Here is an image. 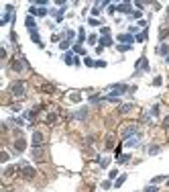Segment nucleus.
I'll return each instance as SVG.
<instances>
[{"label": "nucleus", "mask_w": 169, "mask_h": 192, "mask_svg": "<svg viewBox=\"0 0 169 192\" xmlns=\"http://www.w3.org/2000/svg\"><path fill=\"white\" fill-rule=\"evenodd\" d=\"M10 94L16 96V98H23V96H25V82H23V80H16V82L10 86Z\"/></svg>", "instance_id": "obj_1"}, {"label": "nucleus", "mask_w": 169, "mask_h": 192, "mask_svg": "<svg viewBox=\"0 0 169 192\" xmlns=\"http://www.w3.org/2000/svg\"><path fill=\"white\" fill-rule=\"evenodd\" d=\"M21 174H23L27 180H33V178L37 176L35 168H33V166H27V164H23V166H21Z\"/></svg>", "instance_id": "obj_2"}, {"label": "nucleus", "mask_w": 169, "mask_h": 192, "mask_svg": "<svg viewBox=\"0 0 169 192\" xmlns=\"http://www.w3.org/2000/svg\"><path fill=\"white\" fill-rule=\"evenodd\" d=\"M10 68H12L14 72H23V70L27 68V63H25V59H16V57H14L12 63H10Z\"/></svg>", "instance_id": "obj_3"}, {"label": "nucleus", "mask_w": 169, "mask_h": 192, "mask_svg": "<svg viewBox=\"0 0 169 192\" xmlns=\"http://www.w3.org/2000/svg\"><path fill=\"white\" fill-rule=\"evenodd\" d=\"M43 141H45V137H43L41 131H33V145L35 147H43Z\"/></svg>", "instance_id": "obj_4"}, {"label": "nucleus", "mask_w": 169, "mask_h": 192, "mask_svg": "<svg viewBox=\"0 0 169 192\" xmlns=\"http://www.w3.org/2000/svg\"><path fill=\"white\" fill-rule=\"evenodd\" d=\"M110 90H112V94H124V92H128V86L127 84H114Z\"/></svg>", "instance_id": "obj_5"}, {"label": "nucleus", "mask_w": 169, "mask_h": 192, "mask_svg": "<svg viewBox=\"0 0 169 192\" xmlns=\"http://www.w3.org/2000/svg\"><path fill=\"white\" fill-rule=\"evenodd\" d=\"M149 70V63H147V57H141L139 61H136V74L139 72H147Z\"/></svg>", "instance_id": "obj_6"}, {"label": "nucleus", "mask_w": 169, "mask_h": 192, "mask_svg": "<svg viewBox=\"0 0 169 192\" xmlns=\"http://www.w3.org/2000/svg\"><path fill=\"white\" fill-rule=\"evenodd\" d=\"M14 149H16L18 153H21V151H25V149H27V141H25L23 137H18V139L14 141Z\"/></svg>", "instance_id": "obj_7"}, {"label": "nucleus", "mask_w": 169, "mask_h": 192, "mask_svg": "<svg viewBox=\"0 0 169 192\" xmlns=\"http://www.w3.org/2000/svg\"><path fill=\"white\" fill-rule=\"evenodd\" d=\"M136 131V125H124V129H122V137H127L128 139V135H132Z\"/></svg>", "instance_id": "obj_8"}, {"label": "nucleus", "mask_w": 169, "mask_h": 192, "mask_svg": "<svg viewBox=\"0 0 169 192\" xmlns=\"http://www.w3.org/2000/svg\"><path fill=\"white\" fill-rule=\"evenodd\" d=\"M118 41H122V43H128V45H132L134 37H132V35H128V33H122V35H118Z\"/></svg>", "instance_id": "obj_9"}, {"label": "nucleus", "mask_w": 169, "mask_h": 192, "mask_svg": "<svg viewBox=\"0 0 169 192\" xmlns=\"http://www.w3.org/2000/svg\"><path fill=\"white\" fill-rule=\"evenodd\" d=\"M31 39H33L39 47H43V41H41V37H39V33H37V29H33V31H31Z\"/></svg>", "instance_id": "obj_10"}, {"label": "nucleus", "mask_w": 169, "mask_h": 192, "mask_svg": "<svg viewBox=\"0 0 169 192\" xmlns=\"http://www.w3.org/2000/svg\"><path fill=\"white\" fill-rule=\"evenodd\" d=\"M31 12H33L35 16H45V14H47V8H35V6H31Z\"/></svg>", "instance_id": "obj_11"}, {"label": "nucleus", "mask_w": 169, "mask_h": 192, "mask_svg": "<svg viewBox=\"0 0 169 192\" xmlns=\"http://www.w3.org/2000/svg\"><path fill=\"white\" fill-rule=\"evenodd\" d=\"M33 157L35 159H39V161H43V147H33Z\"/></svg>", "instance_id": "obj_12"}, {"label": "nucleus", "mask_w": 169, "mask_h": 192, "mask_svg": "<svg viewBox=\"0 0 169 192\" xmlns=\"http://www.w3.org/2000/svg\"><path fill=\"white\" fill-rule=\"evenodd\" d=\"M41 90H43V92H49V94H53V92H55V84H43Z\"/></svg>", "instance_id": "obj_13"}, {"label": "nucleus", "mask_w": 169, "mask_h": 192, "mask_svg": "<svg viewBox=\"0 0 169 192\" xmlns=\"http://www.w3.org/2000/svg\"><path fill=\"white\" fill-rule=\"evenodd\" d=\"M118 12H132V8L128 2H124V4H118Z\"/></svg>", "instance_id": "obj_14"}, {"label": "nucleus", "mask_w": 169, "mask_h": 192, "mask_svg": "<svg viewBox=\"0 0 169 192\" xmlns=\"http://www.w3.org/2000/svg\"><path fill=\"white\" fill-rule=\"evenodd\" d=\"M74 117H76V119H86V117H88V108H80L78 112H74Z\"/></svg>", "instance_id": "obj_15"}, {"label": "nucleus", "mask_w": 169, "mask_h": 192, "mask_svg": "<svg viewBox=\"0 0 169 192\" xmlns=\"http://www.w3.org/2000/svg\"><path fill=\"white\" fill-rule=\"evenodd\" d=\"M63 61H65L67 65H74V61H76V57H74L71 53H65V55H63Z\"/></svg>", "instance_id": "obj_16"}, {"label": "nucleus", "mask_w": 169, "mask_h": 192, "mask_svg": "<svg viewBox=\"0 0 169 192\" xmlns=\"http://www.w3.org/2000/svg\"><path fill=\"white\" fill-rule=\"evenodd\" d=\"M130 110H132V104H122V106H120V110H118V112H120V114H128V112H130Z\"/></svg>", "instance_id": "obj_17"}, {"label": "nucleus", "mask_w": 169, "mask_h": 192, "mask_svg": "<svg viewBox=\"0 0 169 192\" xmlns=\"http://www.w3.org/2000/svg\"><path fill=\"white\" fill-rule=\"evenodd\" d=\"M25 25H27V27H29L31 31H33V29H37V27H35V18H33V16H27V21H25Z\"/></svg>", "instance_id": "obj_18"}, {"label": "nucleus", "mask_w": 169, "mask_h": 192, "mask_svg": "<svg viewBox=\"0 0 169 192\" xmlns=\"http://www.w3.org/2000/svg\"><path fill=\"white\" fill-rule=\"evenodd\" d=\"M108 45H112V39L110 37H102L100 39V47H108Z\"/></svg>", "instance_id": "obj_19"}, {"label": "nucleus", "mask_w": 169, "mask_h": 192, "mask_svg": "<svg viewBox=\"0 0 169 192\" xmlns=\"http://www.w3.org/2000/svg\"><path fill=\"white\" fill-rule=\"evenodd\" d=\"M136 143H139V135H134V137H128V139H127V143H124V145L132 147V145H136Z\"/></svg>", "instance_id": "obj_20"}, {"label": "nucleus", "mask_w": 169, "mask_h": 192, "mask_svg": "<svg viewBox=\"0 0 169 192\" xmlns=\"http://www.w3.org/2000/svg\"><path fill=\"white\" fill-rule=\"evenodd\" d=\"M145 39H147V31H143V33H139V35L134 37V41H139V43H143Z\"/></svg>", "instance_id": "obj_21"}, {"label": "nucleus", "mask_w": 169, "mask_h": 192, "mask_svg": "<svg viewBox=\"0 0 169 192\" xmlns=\"http://www.w3.org/2000/svg\"><path fill=\"white\" fill-rule=\"evenodd\" d=\"M124 182H127V176H120V178H116V182H114V186H116V188H120V186H122Z\"/></svg>", "instance_id": "obj_22"}, {"label": "nucleus", "mask_w": 169, "mask_h": 192, "mask_svg": "<svg viewBox=\"0 0 169 192\" xmlns=\"http://www.w3.org/2000/svg\"><path fill=\"white\" fill-rule=\"evenodd\" d=\"M157 53H161V55H169V45H161V47L157 49Z\"/></svg>", "instance_id": "obj_23"}, {"label": "nucleus", "mask_w": 169, "mask_h": 192, "mask_svg": "<svg viewBox=\"0 0 169 192\" xmlns=\"http://www.w3.org/2000/svg\"><path fill=\"white\" fill-rule=\"evenodd\" d=\"M161 151V145H153V147H149V153L151 155H155V153H159Z\"/></svg>", "instance_id": "obj_24"}, {"label": "nucleus", "mask_w": 169, "mask_h": 192, "mask_svg": "<svg viewBox=\"0 0 169 192\" xmlns=\"http://www.w3.org/2000/svg\"><path fill=\"white\" fill-rule=\"evenodd\" d=\"M112 145H114V137H112V135H108V137H106V147H108V149H112Z\"/></svg>", "instance_id": "obj_25"}, {"label": "nucleus", "mask_w": 169, "mask_h": 192, "mask_svg": "<svg viewBox=\"0 0 169 192\" xmlns=\"http://www.w3.org/2000/svg\"><path fill=\"white\" fill-rule=\"evenodd\" d=\"M163 180H167V176H155V178H153V186L159 184V182H163Z\"/></svg>", "instance_id": "obj_26"}, {"label": "nucleus", "mask_w": 169, "mask_h": 192, "mask_svg": "<svg viewBox=\"0 0 169 192\" xmlns=\"http://www.w3.org/2000/svg\"><path fill=\"white\" fill-rule=\"evenodd\" d=\"M165 37H169V31H165V29H161V31H159V39L163 41Z\"/></svg>", "instance_id": "obj_27"}, {"label": "nucleus", "mask_w": 169, "mask_h": 192, "mask_svg": "<svg viewBox=\"0 0 169 192\" xmlns=\"http://www.w3.org/2000/svg\"><path fill=\"white\" fill-rule=\"evenodd\" d=\"M130 159V155H118V164H127Z\"/></svg>", "instance_id": "obj_28"}, {"label": "nucleus", "mask_w": 169, "mask_h": 192, "mask_svg": "<svg viewBox=\"0 0 169 192\" xmlns=\"http://www.w3.org/2000/svg\"><path fill=\"white\" fill-rule=\"evenodd\" d=\"M100 33H102L104 37H110V29H108V27H102V29H100Z\"/></svg>", "instance_id": "obj_29"}, {"label": "nucleus", "mask_w": 169, "mask_h": 192, "mask_svg": "<svg viewBox=\"0 0 169 192\" xmlns=\"http://www.w3.org/2000/svg\"><path fill=\"white\" fill-rule=\"evenodd\" d=\"M55 121H57V114H55V112H51V114L47 117V123H55Z\"/></svg>", "instance_id": "obj_30"}, {"label": "nucleus", "mask_w": 169, "mask_h": 192, "mask_svg": "<svg viewBox=\"0 0 169 192\" xmlns=\"http://www.w3.org/2000/svg\"><path fill=\"white\" fill-rule=\"evenodd\" d=\"M14 172H16V168H12V166H10V168H6V172H4V176H12Z\"/></svg>", "instance_id": "obj_31"}, {"label": "nucleus", "mask_w": 169, "mask_h": 192, "mask_svg": "<svg viewBox=\"0 0 169 192\" xmlns=\"http://www.w3.org/2000/svg\"><path fill=\"white\" fill-rule=\"evenodd\" d=\"M74 51H76V53H82V55H86V51H84V47H82V45H80V43H78V45H76V47H74Z\"/></svg>", "instance_id": "obj_32"}, {"label": "nucleus", "mask_w": 169, "mask_h": 192, "mask_svg": "<svg viewBox=\"0 0 169 192\" xmlns=\"http://www.w3.org/2000/svg\"><path fill=\"white\" fill-rule=\"evenodd\" d=\"M84 63L88 65V68H94V65H96V61H92L90 57H86V59H84Z\"/></svg>", "instance_id": "obj_33"}, {"label": "nucleus", "mask_w": 169, "mask_h": 192, "mask_svg": "<svg viewBox=\"0 0 169 192\" xmlns=\"http://www.w3.org/2000/svg\"><path fill=\"white\" fill-rule=\"evenodd\" d=\"M69 45H71V43H69V39H63L59 47H61V49H67V47H69Z\"/></svg>", "instance_id": "obj_34"}, {"label": "nucleus", "mask_w": 169, "mask_h": 192, "mask_svg": "<svg viewBox=\"0 0 169 192\" xmlns=\"http://www.w3.org/2000/svg\"><path fill=\"white\" fill-rule=\"evenodd\" d=\"M120 51H128V49H132V45H128V43H122V45H118Z\"/></svg>", "instance_id": "obj_35"}, {"label": "nucleus", "mask_w": 169, "mask_h": 192, "mask_svg": "<svg viewBox=\"0 0 169 192\" xmlns=\"http://www.w3.org/2000/svg\"><path fill=\"white\" fill-rule=\"evenodd\" d=\"M69 98H71V100H74V102H80V100H82V96L78 94V92H74V94L69 96Z\"/></svg>", "instance_id": "obj_36"}, {"label": "nucleus", "mask_w": 169, "mask_h": 192, "mask_svg": "<svg viewBox=\"0 0 169 192\" xmlns=\"http://www.w3.org/2000/svg\"><path fill=\"white\" fill-rule=\"evenodd\" d=\"M84 39H86L84 31H80V35H78V43H80V45H82V43H84Z\"/></svg>", "instance_id": "obj_37"}, {"label": "nucleus", "mask_w": 169, "mask_h": 192, "mask_svg": "<svg viewBox=\"0 0 169 192\" xmlns=\"http://www.w3.org/2000/svg\"><path fill=\"white\" fill-rule=\"evenodd\" d=\"M96 41H98V37H96V35H90V37H88V43H92V45H94Z\"/></svg>", "instance_id": "obj_38"}, {"label": "nucleus", "mask_w": 169, "mask_h": 192, "mask_svg": "<svg viewBox=\"0 0 169 192\" xmlns=\"http://www.w3.org/2000/svg\"><path fill=\"white\" fill-rule=\"evenodd\" d=\"M116 176H118V172H116V170H110V174H108V178H110V180H114Z\"/></svg>", "instance_id": "obj_39"}, {"label": "nucleus", "mask_w": 169, "mask_h": 192, "mask_svg": "<svg viewBox=\"0 0 169 192\" xmlns=\"http://www.w3.org/2000/svg\"><path fill=\"white\" fill-rule=\"evenodd\" d=\"M145 192H159V190H157V186H153V184H151V186H147V188H145Z\"/></svg>", "instance_id": "obj_40"}, {"label": "nucleus", "mask_w": 169, "mask_h": 192, "mask_svg": "<svg viewBox=\"0 0 169 192\" xmlns=\"http://www.w3.org/2000/svg\"><path fill=\"white\" fill-rule=\"evenodd\" d=\"M0 161H8V153H6V151H2V155H0Z\"/></svg>", "instance_id": "obj_41"}, {"label": "nucleus", "mask_w": 169, "mask_h": 192, "mask_svg": "<svg viewBox=\"0 0 169 192\" xmlns=\"http://www.w3.org/2000/svg\"><path fill=\"white\" fill-rule=\"evenodd\" d=\"M163 129H169V117L163 119Z\"/></svg>", "instance_id": "obj_42"}, {"label": "nucleus", "mask_w": 169, "mask_h": 192, "mask_svg": "<svg viewBox=\"0 0 169 192\" xmlns=\"http://www.w3.org/2000/svg\"><path fill=\"white\" fill-rule=\"evenodd\" d=\"M141 14H143L141 10H132V16H134V18H141Z\"/></svg>", "instance_id": "obj_43"}, {"label": "nucleus", "mask_w": 169, "mask_h": 192, "mask_svg": "<svg viewBox=\"0 0 169 192\" xmlns=\"http://www.w3.org/2000/svg\"><path fill=\"white\" fill-rule=\"evenodd\" d=\"M96 65H98V68H106V61H102V59H98V61H96Z\"/></svg>", "instance_id": "obj_44"}, {"label": "nucleus", "mask_w": 169, "mask_h": 192, "mask_svg": "<svg viewBox=\"0 0 169 192\" xmlns=\"http://www.w3.org/2000/svg\"><path fill=\"white\" fill-rule=\"evenodd\" d=\"M151 114H153V117L159 114V106H153V108H151Z\"/></svg>", "instance_id": "obj_45"}, {"label": "nucleus", "mask_w": 169, "mask_h": 192, "mask_svg": "<svg viewBox=\"0 0 169 192\" xmlns=\"http://www.w3.org/2000/svg\"><path fill=\"white\" fill-rule=\"evenodd\" d=\"M100 166H102V168H108V159L102 157V159H100Z\"/></svg>", "instance_id": "obj_46"}, {"label": "nucleus", "mask_w": 169, "mask_h": 192, "mask_svg": "<svg viewBox=\"0 0 169 192\" xmlns=\"http://www.w3.org/2000/svg\"><path fill=\"white\" fill-rule=\"evenodd\" d=\"M153 86H161V78H155V80H153Z\"/></svg>", "instance_id": "obj_47"}, {"label": "nucleus", "mask_w": 169, "mask_h": 192, "mask_svg": "<svg viewBox=\"0 0 169 192\" xmlns=\"http://www.w3.org/2000/svg\"><path fill=\"white\" fill-rule=\"evenodd\" d=\"M165 61H167V63H169V55H167V59H165Z\"/></svg>", "instance_id": "obj_48"}, {"label": "nucleus", "mask_w": 169, "mask_h": 192, "mask_svg": "<svg viewBox=\"0 0 169 192\" xmlns=\"http://www.w3.org/2000/svg\"><path fill=\"white\" fill-rule=\"evenodd\" d=\"M167 14H169V8H167Z\"/></svg>", "instance_id": "obj_49"}, {"label": "nucleus", "mask_w": 169, "mask_h": 192, "mask_svg": "<svg viewBox=\"0 0 169 192\" xmlns=\"http://www.w3.org/2000/svg\"><path fill=\"white\" fill-rule=\"evenodd\" d=\"M167 186H169V180H167Z\"/></svg>", "instance_id": "obj_50"}, {"label": "nucleus", "mask_w": 169, "mask_h": 192, "mask_svg": "<svg viewBox=\"0 0 169 192\" xmlns=\"http://www.w3.org/2000/svg\"><path fill=\"white\" fill-rule=\"evenodd\" d=\"M6 192H12V190H6Z\"/></svg>", "instance_id": "obj_51"}]
</instances>
